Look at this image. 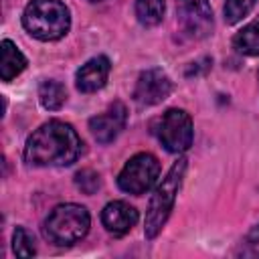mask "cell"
Returning a JSON list of instances; mask_svg holds the SVG:
<instances>
[{"instance_id": "6da1fadb", "label": "cell", "mask_w": 259, "mask_h": 259, "mask_svg": "<svg viewBox=\"0 0 259 259\" xmlns=\"http://www.w3.org/2000/svg\"><path fill=\"white\" fill-rule=\"evenodd\" d=\"M81 148V138L71 123L51 119L28 136L24 160L30 166H69L79 158Z\"/></svg>"}, {"instance_id": "7a4b0ae2", "label": "cell", "mask_w": 259, "mask_h": 259, "mask_svg": "<svg viewBox=\"0 0 259 259\" xmlns=\"http://www.w3.org/2000/svg\"><path fill=\"white\" fill-rule=\"evenodd\" d=\"M22 24L38 40H57L71 26L69 8L61 0H30L24 8Z\"/></svg>"}, {"instance_id": "3957f363", "label": "cell", "mask_w": 259, "mask_h": 259, "mask_svg": "<svg viewBox=\"0 0 259 259\" xmlns=\"http://www.w3.org/2000/svg\"><path fill=\"white\" fill-rule=\"evenodd\" d=\"M184 172H186V160L178 158L172 164V168L168 170V174L162 178V182L156 186V190L148 202V208H146V223H144L146 239H154L162 231V227L166 225V221L172 212L176 194L180 190Z\"/></svg>"}, {"instance_id": "277c9868", "label": "cell", "mask_w": 259, "mask_h": 259, "mask_svg": "<svg viewBox=\"0 0 259 259\" xmlns=\"http://www.w3.org/2000/svg\"><path fill=\"white\" fill-rule=\"evenodd\" d=\"M89 225H91V217H89L87 208L81 204L67 202V204L55 206L49 212L42 233H45L47 241H51L59 247H69L87 235Z\"/></svg>"}, {"instance_id": "5b68a950", "label": "cell", "mask_w": 259, "mask_h": 259, "mask_svg": "<svg viewBox=\"0 0 259 259\" xmlns=\"http://www.w3.org/2000/svg\"><path fill=\"white\" fill-rule=\"evenodd\" d=\"M158 176H160L158 158L148 152H140L132 156L121 168L117 176V186L130 194H144L156 184Z\"/></svg>"}, {"instance_id": "8992f818", "label": "cell", "mask_w": 259, "mask_h": 259, "mask_svg": "<svg viewBox=\"0 0 259 259\" xmlns=\"http://www.w3.org/2000/svg\"><path fill=\"white\" fill-rule=\"evenodd\" d=\"M154 132L168 152H186L192 144V119L184 109L172 107L158 117Z\"/></svg>"}, {"instance_id": "52a82bcc", "label": "cell", "mask_w": 259, "mask_h": 259, "mask_svg": "<svg viewBox=\"0 0 259 259\" xmlns=\"http://www.w3.org/2000/svg\"><path fill=\"white\" fill-rule=\"evenodd\" d=\"M178 20L192 38H204L212 30V12L208 0H176Z\"/></svg>"}, {"instance_id": "ba28073f", "label": "cell", "mask_w": 259, "mask_h": 259, "mask_svg": "<svg viewBox=\"0 0 259 259\" xmlns=\"http://www.w3.org/2000/svg\"><path fill=\"white\" fill-rule=\"evenodd\" d=\"M172 91V81L162 69H148L138 77L134 99L140 105H156L162 103Z\"/></svg>"}, {"instance_id": "9c48e42d", "label": "cell", "mask_w": 259, "mask_h": 259, "mask_svg": "<svg viewBox=\"0 0 259 259\" xmlns=\"http://www.w3.org/2000/svg\"><path fill=\"white\" fill-rule=\"evenodd\" d=\"M125 119H127L125 105L121 101H115V103H111L107 107V111H103V113H99V115L89 119V130H91L93 138L99 144H109L123 130Z\"/></svg>"}, {"instance_id": "30bf717a", "label": "cell", "mask_w": 259, "mask_h": 259, "mask_svg": "<svg viewBox=\"0 0 259 259\" xmlns=\"http://www.w3.org/2000/svg\"><path fill=\"white\" fill-rule=\"evenodd\" d=\"M101 223L111 235L121 237V235L130 233L134 229V225L138 223V210L123 200H113L103 206Z\"/></svg>"}, {"instance_id": "8fae6325", "label": "cell", "mask_w": 259, "mask_h": 259, "mask_svg": "<svg viewBox=\"0 0 259 259\" xmlns=\"http://www.w3.org/2000/svg\"><path fill=\"white\" fill-rule=\"evenodd\" d=\"M109 71H111V63L107 57H103V55L93 57L85 65H81V69L77 71L75 85L81 93H95L107 83Z\"/></svg>"}, {"instance_id": "7c38bea8", "label": "cell", "mask_w": 259, "mask_h": 259, "mask_svg": "<svg viewBox=\"0 0 259 259\" xmlns=\"http://www.w3.org/2000/svg\"><path fill=\"white\" fill-rule=\"evenodd\" d=\"M26 67V57L18 51L12 40H2L0 45V77L2 81H12Z\"/></svg>"}, {"instance_id": "4fadbf2b", "label": "cell", "mask_w": 259, "mask_h": 259, "mask_svg": "<svg viewBox=\"0 0 259 259\" xmlns=\"http://www.w3.org/2000/svg\"><path fill=\"white\" fill-rule=\"evenodd\" d=\"M233 45L241 55L257 57L259 55V18L249 22L247 26H243V30H239L235 34Z\"/></svg>"}, {"instance_id": "5bb4252c", "label": "cell", "mask_w": 259, "mask_h": 259, "mask_svg": "<svg viewBox=\"0 0 259 259\" xmlns=\"http://www.w3.org/2000/svg\"><path fill=\"white\" fill-rule=\"evenodd\" d=\"M38 99H40V105L49 111H57L63 107L65 99H67V91L65 87L59 83V81H42L40 87H38Z\"/></svg>"}, {"instance_id": "9a60e30c", "label": "cell", "mask_w": 259, "mask_h": 259, "mask_svg": "<svg viewBox=\"0 0 259 259\" xmlns=\"http://www.w3.org/2000/svg\"><path fill=\"white\" fill-rule=\"evenodd\" d=\"M166 10L164 0H136V16L144 26H156Z\"/></svg>"}, {"instance_id": "2e32d148", "label": "cell", "mask_w": 259, "mask_h": 259, "mask_svg": "<svg viewBox=\"0 0 259 259\" xmlns=\"http://www.w3.org/2000/svg\"><path fill=\"white\" fill-rule=\"evenodd\" d=\"M12 251L18 257H32L36 253L34 247V237L24 229V227H16L14 235H12Z\"/></svg>"}, {"instance_id": "e0dca14e", "label": "cell", "mask_w": 259, "mask_h": 259, "mask_svg": "<svg viewBox=\"0 0 259 259\" xmlns=\"http://www.w3.org/2000/svg\"><path fill=\"white\" fill-rule=\"evenodd\" d=\"M255 2L257 0H227L225 2V20L229 24H235V22L243 20V16H247L251 12Z\"/></svg>"}, {"instance_id": "ac0fdd59", "label": "cell", "mask_w": 259, "mask_h": 259, "mask_svg": "<svg viewBox=\"0 0 259 259\" xmlns=\"http://www.w3.org/2000/svg\"><path fill=\"white\" fill-rule=\"evenodd\" d=\"M75 182H77V186L85 192V194H93L97 188H99V174L97 172H93V170H81V172H77V176H75Z\"/></svg>"}, {"instance_id": "d6986e66", "label": "cell", "mask_w": 259, "mask_h": 259, "mask_svg": "<svg viewBox=\"0 0 259 259\" xmlns=\"http://www.w3.org/2000/svg\"><path fill=\"white\" fill-rule=\"evenodd\" d=\"M239 255H243V257H259V225L253 227L247 233V237H245V241L241 245Z\"/></svg>"}, {"instance_id": "ffe728a7", "label": "cell", "mask_w": 259, "mask_h": 259, "mask_svg": "<svg viewBox=\"0 0 259 259\" xmlns=\"http://www.w3.org/2000/svg\"><path fill=\"white\" fill-rule=\"evenodd\" d=\"M91 2H99V0H91Z\"/></svg>"}]
</instances>
